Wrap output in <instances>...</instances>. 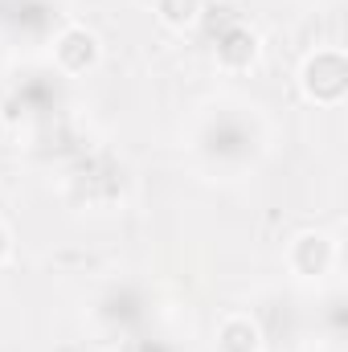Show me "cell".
I'll list each match as a JSON object with an SVG mask.
<instances>
[{
	"label": "cell",
	"instance_id": "cell-1",
	"mask_svg": "<svg viewBox=\"0 0 348 352\" xmlns=\"http://www.w3.org/2000/svg\"><path fill=\"white\" fill-rule=\"evenodd\" d=\"M254 50H259L254 33H246V29H230L226 41H221V62H226V66H246V62L254 58Z\"/></svg>",
	"mask_w": 348,
	"mask_h": 352
},
{
	"label": "cell",
	"instance_id": "cell-2",
	"mask_svg": "<svg viewBox=\"0 0 348 352\" xmlns=\"http://www.w3.org/2000/svg\"><path fill=\"white\" fill-rule=\"evenodd\" d=\"M254 328L246 324V320H230L226 324V332H221V349L226 352H254Z\"/></svg>",
	"mask_w": 348,
	"mask_h": 352
},
{
	"label": "cell",
	"instance_id": "cell-3",
	"mask_svg": "<svg viewBox=\"0 0 348 352\" xmlns=\"http://www.w3.org/2000/svg\"><path fill=\"white\" fill-rule=\"evenodd\" d=\"M197 12H201V0H160V16H164L168 25H176V29L193 25Z\"/></svg>",
	"mask_w": 348,
	"mask_h": 352
},
{
	"label": "cell",
	"instance_id": "cell-4",
	"mask_svg": "<svg viewBox=\"0 0 348 352\" xmlns=\"http://www.w3.org/2000/svg\"><path fill=\"white\" fill-rule=\"evenodd\" d=\"M4 250H8V238H4V230H0V258H4Z\"/></svg>",
	"mask_w": 348,
	"mask_h": 352
}]
</instances>
